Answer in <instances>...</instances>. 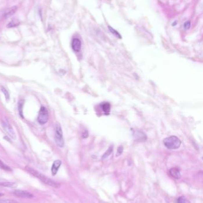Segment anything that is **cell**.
I'll use <instances>...</instances> for the list:
<instances>
[{
	"label": "cell",
	"mask_w": 203,
	"mask_h": 203,
	"mask_svg": "<svg viewBox=\"0 0 203 203\" xmlns=\"http://www.w3.org/2000/svg\"><path fill=\"white\" fill-rule=\"evenodd\" d=\"M1 91L3 93V94H4V96H5V98H6V99L8 101L9 99H10V94H9V93L8 92V91L6 89V88H4V87H1Z\"/></svg>",
	"instance_id": "obj_19"
},
{
	"label": "cell",
	"mask_w": 203,
	"mask_h": 203,
	"mask_svg": "<svg viewBox=\"0 0 203 203\" xmlns=\"http://www.w3.org/2000/svg\"><path fill=\"white\" fill-rule=\"evenodd\" d=\"M134 137L135 140L138 141H144L147 140L146 134L141 131H135L134 133Z\"/></svg>",
	"instance_id": "obj_8"
},
{
	"label": "cell",
	"mask_w": 203,
	"mask_h": 203,
	"mask_svg": "<svg viewBox=\"0 0 203 203\" xmlns=\"http://www.w3.org/2000/svg\"><path fill=\"white\" fill-rule=\"evenodd\" d=\"M177 203H191L185 197L181 196L177 199Z\"/></svg>",
	"instance_id": "obj_17"
},
{
	"label": "cell",
	"mask_w": 203,
	"mask_h": 203,
	"mask_svg": "<svg viewBox=\"0 0 203 203\" xmlns=\"http://www.w3.org/2000/svg\"><path fill=\"white\" fill-rule=\"evenodd\" d=\"M176 23H177V21H175V22H173V24H172V26H174V25H175H175H176Z\"/></svg>",
	"instance_id": "obj_25"
},
{
	"label": "cell",
	"mask_w": 203,
	"mask_h": 203,
	"mask_svg": "<svg viewBox=\"0 0 203 203\" xmlns=\"http://www.w3.org/2000/svg\"><path fill=\"white\" fill-rule=\"evenodd\" d=\"M61 165H62L61 160H56L54 162L51 167V173L53 176H55L57 173V172Z\"/></svg>",
	"instance_id": "obj_10"
},
{
	"label": "cell",
	"mask_w": 203,
	"mask_h": 203,
	"mask_svg": "<svg viewBox=\"0 0 203 203\" xmlns=\"http://www.w3.org/2000/svg\"><path fill=\"white\" fill-rule=\"evenodd\" d=\"M108 28H109V30H110V31L113 34H114L115 36H117V38H120V39H121L122 38V37H121V35L120 34H119V33L117 32V31H116L115 29H114L113 28H112V27H110V26H108Z\"/></svg>",
	"instance_id": "obj_18"
},
{
	"label": "cell",
	"mask_w": 203,
	"mask_h": 203,
	"mask_svg": "<svg viewBox=\"0 0 203 203\" xmlns=\"http://www.w3.org/2000/svg\"><path fill=\"white\" fill-rule=\"evenodd\" d=\"M0 203H18V202L14 200L6 199V200H0Z\"/></svg>",
	"instance_id": "obj_20"
},
{
	"label": "cell",
	"mask_w": 203,
	"mask_h": 203,
	"mask_svg": "<svg viewBox=\"0 0 203 203\" xmlns=\"http://www.w3.org/2000/svg\"><path fill=\"white\" fill-rule=\"evenodd\" d=\"M25 169L28 173L31 174L32 176L38 178L39 180H40L42 182H44L46 185L55 188H59L60 187V184L58 182L53 181V180H51V179L48 178L47 176L39 172L37 170L30 168V167L26 166L25 168Z\"/></svg>",
	"instance_id": "obj_1"
},
{
	"label": "cell",
	"mask_w": 203,
	"mask_h": 203,
	"mask_svg": "<svg viewBox=\"0 0 203 203\" xmlns=\"http://www.w3.org/2000/svg\"><path fill=\"white\" fill-rule=\"evenodd\" d=\"M2 126L4 129V131L7 133V134L9 136V137L13 140L16 139V134L14 129L12 126L10 124V123L7 121V119H3L1 122Z\"/></svg>",
	"instance_id": "obj_4"
},
{
	"label": "cell",
	"mask_w": 203,
	"mask_h": 203,
	"mask_svg": "<svg viewBox=\"0 0 203 203\" xmlns=\"http://www.w3.org/2000/svg\"><path fill=\"white\" fill-rule=\"evenodd\" d=\"M163 144L165 147L169 150H175L179 148L181 145V141L176 136H170L163 140Z\"/></svg>",
	"instance_id": "obj_2"
},
{
	"label": "cell",
	"mask_w": 203,
	"mask_h": 203,
	"mask_svg": "<svg viewBox=\"0 0 203 203\" xmlns=\"http://www.w3.org/2000/svg\"><path fill=\"white\" fill-rule=\"evenodd\" d=\"M13 193L17 197L22 198H32L33 197V195L26 191H23L20 189H15L13 191Z\"/></svg>",
	"instance_id": "obj_6"
},
{
	"label": "cell",
	"mask_w": 203,
	"mask_h": 203,
	"mask_svg": "<svg viewBox=\"0 0 203 203\" xmlns=\"http://www.w3.org/2000/svg\"><path fill=\"white\" fill-rule=\"evenodd\" d=\"M20 22L17 19H14L12 20L7 25V27L8 28H15V27H17V26L19 25Z\"/></svg>",
	"instance_id": "obj_14"
},
{
	"label": "cell",
	"mask_w": 203,
	"mask_h": 203,
	"mask_svg": "<svg viewBox=\"0 0 203 203\" xmlns=\"http://www.w3.org/2000/svg\"><path fill=\"white\" fill-rule=\"evenodd\" d=\"M99 203H105V202H104V201H99Z\"/></svg>",
	"instance_id": "obj_26"
},
{
	"label": "cell",
	"mask_w": 203,
	"mask_h": 203,
	"mask_svg": "<svg viewBox=\"0 0 203 203\" xmlns=\"http://www.w3.org/2000/svg\"><path fill=\"white\" fill-rule=\"evenodd\" d=\"M88 137V133L87 131H85V133L83 134V138H87Z\"/></svg>",
	"instance_id": "obj_24"
},
{
	"label": "cell",
	"mask_w": 203,
	"mask_h": 203,
	"mask_svg": "<svg viewBox=\"0 0 203 203\" xmlns=\"http://www.w3.org/2000/svg\"><path fill=\"white\" fill-rule=\"evenodd\" d=\"M100 106L101 107L102 110L103 111V112L105 114H109L110 112V109H111V105L109 103L107 102H104L101 103Z\"/></svg>",
	"instance_id": "obj_12"
},
{
	"label": "cell",
	"mask_w": 203,
	"mask_h": 203,
	"mask_svg": "<svg viewBox=\"0 0 203 203\" xmlns=\"http://www.w3.org/2000/svg\"><path fill=\"white\" fill-rule=\"evenodd\" d=\"M17 6H13L10 8H7L2 12L1 17L4 19H8L13 16L17 10Z\"/></svg>",
	"instance_id": "obj_7"
},
{
	"label": "cell",
	"mask_w": 203,
	"mask_h": 203,
	"mask_svg": "<svg viewBox=\"0 0 203 203\" xmlns=\"http://www.w3.org/2000/svg\"><path fill=\"white\" fill-rule=\"evenodd\" d=\"M123 151V147L122 146H119L117 151V154H116V157H118L119 156H121V155L122 154Z\"/></svg>",
	"instance_id": "obj_22"
},
{
	"label": "cell",
	"mask_w": 203,
	"mask_h": 203,
	"mask_svg": "<svg viewBox=\"0 0 203 203\" xmlns=\"http://www.w3.org/2000/svg\"><path fill=\"white\" fill-rule=\"evenodd\" d=\"M113 150V146H110V147L109 148V149L107 150L105 152V153L103 155V156H102V158H101L102 160H104V159H105L106 158H108V157L110 156V155L112 154Z\"/></svg>",
	"instance_id": "obj_15"
},
{
	"label": "cell",
	"mask_w": 203,
	"mask_h": 203,
	"mask_svg": "<svg viewBox=\"0 0 203 203\" xmlns=\"http://www.w3.org/2000/svg\"><path fill=\"white\" fill-rule=\"evenodd\" d=\"M55 133L54 136L55 142L56 145L60 147H63L64 146V140L63 138V134L62 127L59 123L55 125Z\"/></svg>",
	"instance_id": "obj_3"
},
{
	"label": "cell",
	"mask_w": 203,
	"mask_h": 203,
	"mask_svg": "<svg viewBox=\"0 0 203 203\" xmlns=\"http://www.w3.org/2000/svg\"><path fill=\"white\" fill-rule=\"evenodd\" d=\"M0 168L6 171H11V169L10 168V167L7 165L6 164H5L1 159H0Z\"/></svg>",
	"instance_id": "obj_16"
},
{
	"label": "cell",
	"mask_w": 203,
	"mask_h": 203,
	"mask_svg": "<svg viewBox=\"0 0 203 203\" xmlns=\"http://www.w3.org/2000/svg\"><path fill=\"white\" fill-rule=\"evenodd\" d=\"M23 105V100L19 101V114L21 117H23V113H22Z\"/></svg>",
	"instance_id": "obj_21"
},
{
	"label": "cell",
	"mask_w": 203,
	"mask_h": 203,
	"mask_svg": "<svg viewBox=\"0 0 203 203\" xmlns=\"http://www.w3.org/2000/svg\"><path fill=\"white\" fill-rule=\"evenodd\" d=\"M190 27H191V22L189 21H187L184 23V28L185 30L189 29L190 28Z\"/></svg>",
	"instance_id": "obj_23"
},
{
	"label": "cell",
	"mask_w": 203,
	"mask_h": 203,
	"mask_svg": "<svg viewBox=\"0 0 203 203\" xmlns=\"http://www.w3.org/2000/svg\"><path fill=\"white\" fill-rule=\"evenodd\" d=\"M81 42L79 39L75 38L73 39L72 42H71V47H72V49L74 51L77 52H79L81 50Z\"/></svg>",
	"instance_id": "obj_9"
},
{
	"label": "cell",
	"mask_w": 203,
	"mask_h": 203,
	"mask_svg": "<svg viewBox=\"0 0 203 203\" xmlns=\"http://www.w3.org/2000/svg\"><path fill=\"white\" fill-rule=\"evenodd\" d=\"M0 186H3L9 188H16L17 187V184L12 182H0Z\"/></svg>",
	"instance_id": "obj_13"
},
{
	"label": "cell",
	"mask_w": 203,
	"mask_h": 203,
	"mask_svg": "<svg viewBox=\"0 0 203 203\" xmlns=\"http://www.w3.org/2000/svg\"><path fill=\"white\" fill-rule=\"evenodd\" d=\"M169 172L170 175L175 179H176V180H179V179H180L181 177V174L179 169H178L176 168H173L170 169L169 171Z\"/></svg>",
	"instance_id": "obj_11"
},
{
	"label": "cell",
	"mask_w": 203,
	"mask_h": 203,
	"mask_svg": "<svg viewBox=\"0 0 203 203\" xmlns=\"http://www.w3.org/2000/svg\"><path fill=\"white\" fill-rule=\"evenodd\" d=\"M4 194H1V193H0V197H1V196H3Z\"/></svg>",
	"instance_id": "obj_27"
},
{
	"label": "cell",
	"mask_w": 203,
	"mask_h": 203,
	"mask_svg": "<svg viewBox=\"0 0 203 203\" xmlns=\"http://www.w3.org/2000/svg\"><path fill=\"white\" fill-rule=\"evenodd\" d=\"M48 120V113L47 109L45 107L42 106L40 109V111L39 112L38 117V122L41 124H45L47 122Z\"/></svg>",
	"instance_id": "obj_5"
}]
</instances>
